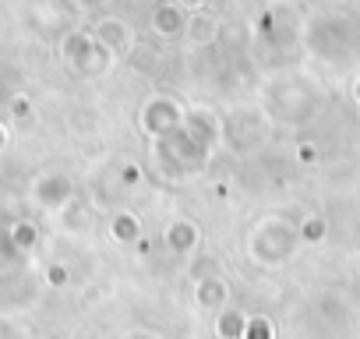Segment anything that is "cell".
Returning a JSON list of instances; mask_svg holds the SVG:
<instances>
[{
	"label": "cell",
	"mask_w": 360,
	"mask_h": 339,
	"mask_svg": "<svg viewBox=\"0 0 360 339\" xmlns=\"http://www.w3.org/2000/svg\"><path fill=\"white\" fill-rule=\"evenodd\" d=\"M300 159H304V162H307V159H314V148H311V145H304V148H300Z\"/></svg>",
	"instance_id": "11"
},
{
	"label": "cell",
	"mask_w": 360,
	"mask_h": 339,
	"mask_svg": "<svg viewBox=\"0 0 360 339\" xmlns=\"http://www.w3.org/2000/svg\"><path fill=\"white\" fill-rule=\"evenodd\" d=\"M244 339H272L269 321H265V318H251V321L244 325Z\"/></svg>",
	"instance_id": "7"
},
{
	"label": "cell",
	"mask_w": 360,
	"mask_h": 339,
	"mask_svg": "<svg viewBox=\"0 0 360 339\" xmlns=\"http://www.w3.org/2000/svg\"><path fill=\"white\" fill-rule=\"evenodd\" d=\"M198 226L195 223H188V219H173L166 230H162V241L173 248V251H191V248H198Z\"/></svg>",
	"instance_id": "1"
},
{
	"label": "cell",
	"mask_w": 360,
	"mask_h": 339,
	"mask_svg": "<svg viewBox=\"0 0 360 339\" xmlns=\"http://www.w3.org/2000/svg\"><path fill=\"white\" fill-rule=\"evenodd\" d=\"M155 29H159L162 36H176L180 29H184L180 8H159V11H155Z\"/></svg>",
	"instance_id": "5"
},
{
	"label": "cell",
	"mask_w": 360,
	"mask_h": 339,
	"mask_svg": "<svg viewBox=\"0 0 360 339\" xmlns=\"http://www.w3.org/2000/svg\"><path fill=\"white\" fill-rule=\"evenodd\" d=\"M15 244L18 248H36V226L32 223H18L15 226Z\"/></svg>",
	"instance_id": "8"
},
{
	"label": "cell",
	"mask_w": 360,
	"mask_h": 339,
	"mask_svg": "<svg viewBox=\"0 0 360 339\" xmlns=\"http://www.w3.org/2000/svg\"><path fill=\"white\" fill-rule=\"evenodd\" d=\"M0 148H4V127H0Z\"/></svg>",
	"instance_id": "14"
},
{
	"label": "cell",
	"mask_w": 360,
	"mask_h": 339,
	"mask_svg": "<svg viewBox=\"0 0 360 339\" xmlns=\"http://www.w3.org/2000/svg\"><path fill=\"white\" fill-rule=\"evenodd\" d=\"M50 283H68V272L64 269H50Z\"/></svg>",
	"instance_id": "10"
},
{
	"label": "cell",
	"mask_w": 360,
	"mask_h": 339,
	"mask_svg": "<svg viewBox=\"0 0 360 339\" xmlns=\"http://www.w3.org/2000/svg\"><path fill=\"white\" fill-rule=\"evenodd\" d=\"M127 39H131V36H127L124 22H117V18H103V22L96 25V43H99L106 53H110V50H113V53H117V50H124V46H127Z\"/></svg>",
	"instance_id": "2"
},
{
	"label": "cell",
	"mask_w": 360,
	"mask_h": 339,
	"mask_svg": "<svg viewBox=\"0 0 360 339\" xmlns=\"http://www.w3.org/2000/svg\"><path fill=\"white\" fill-rule=\"evenodd\" d=\"M180 4H184V8H198V4H202V0H180Z\"/></svg>",
	"instance_id": "13"
},
{
	"label": "cell",
	"mask_w": 360,
	"mask_h": 339,
	"mask_svg": "<svg viewBox=\"0 0 360 339\" xmlns=\"http://www.w3.org/2000/svg\"><path fill=\"white\" fill-rule=\"evenodd\" d=\"M300 237H304V241H311V244H318V241L325 237V223H321L318 216H314V219H307V223H304V230H300Z\"/></svg>",
	"instance_id": "9"
},
{
	"label": "cell",
	"mask_w": 360,
	"mask_h": 339,
	"mask_svg": "<svg viewBox=\"0 0 360 339\" xmlns=\"http://www.w3.org/2000/svg\"><path fill=\"white\" fill-rule=\"evenodd\" d=\"M78 4H85V8H103L106 0H78Z\"/></svg>",
	"instance_id": "12"
},
{
	"label": "cell",
	"mask_w": 360,
	"mask_h": 339,
	"mask_svg": "<svg viewBox=\"0 0 360 339\" xmlns=\"http://www.w3.org/2000/svg\"><path fill=\"white\" fill-rule=\"evenodd\" d=\"M226 293H230V286H226L223 279H205V283H198V304H202V307H219V304L226 300Z\"/></svg>",
	"instance_id": "4"
},
{
	"label": "cell",
	"mask_w": 360,
	"mask_h": 339,
	"mask_svg": "<svg viewBox=\"0 0 360 339\" xmlns=\"http://www.w3.org/2000/svg\"><path fill=\"white\" fill-rule=\"evenodd\" d=\"M113 237H117L120 244H131V241H138V237H141V230H138V223H134V216H127V212H120V216L113 219Z\"/></svg>",
	"instance_id": "6"
},
{
	"label": "cell",
	"mask_w": 360,
	"mask_h": 339,
	"mask_svg": "<svg viewBox=\"0 0 360 339\" xmlns=\"http://www.w3.org/2000/svg\"><path fill=\"white\" fill-rule=\"evenodd\" d=\"M36 198L46 205V209H60L68 198H71V184L64 177H43L36 184Z\"/></svg>",
	"instance_id": "3"
}]
</instances>
